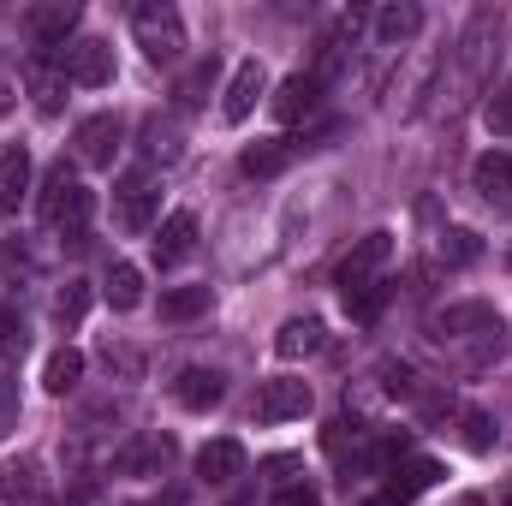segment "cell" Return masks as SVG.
Here are the masks:
<instances>
[{
    "mask_svg": "<svg viewBox=\"0 0 512 506\" xmlns=\"http://www.w3.org/2000/svg\"><path fill=\"white\" fill-rule=\"evenodd\" d=\"M459 423H465V447L471 453H489L495 447V417L489 411H459Z\"/></svg>",
    "mask_w": 512,
    "mask_h": 506,
    "instance_id": "d6a6232c",
    "label": "cell"
},
{
    "mask_svg": "<svg viewBox=\"0 0 512 506\" xmlns=\"http://www.w3.org/2000/svg\"><path fill=\"white\" fill-rule=\"evenodd\" d=\"M90 298H96L90 280H66V286L54 292V322H60V328H78V322L90 316Z\"/></svg>",
    "mask_w": 512,
    "mask_h": 506,
    "instance_id": "83f0119b",
    "label": "cell"
},
{
    "mask_svg": "<svg viewBox=\"0 0 512 506\" xmlns=\"http://www.w3.org/2000/svg\"><path fill=\"white\" fill-rule=\"evenodd\" d=\"M286 161H292V143L286 137H256L239 149V173L245 179H274V173H286Z\"/></svg>",
    "mask_w": 512,
    "mask_h": 506,
    "instance_id": "e0dca14e",
    "label": "cell"
},
{
    "mask_svg": "<svg viewBox=\"0 0 512 506\" xmlns=\"http://www.w3.org/2000/svg\"><path fill=\"white\" fill-rule=\"evenodd\" d=\"M316 102H322V72H292V78L274 90V102H268V108H274V120H286V126H292V120L316 114Z\"/></svg>",
    "mask_w": 512,
    "mask_h": 506,
    "instance_id": "7c38bea8",
    "label": "cell"
},
{
    "mask_svg": "<svg viewBox=\"0 0 512 506\" xmlns=\"http://www.w3.org/2000/svg\"><path fill=\"white\" fill-rule=\"evenodd\" d=\"M215 72H221V66H215V54H203V60L173 84V102H179V108H203V102H209V90H215Z\"/></svg>",
    "mask_w": 512,
    "mask_h": 506,
    "instance_id": "484cf974",
    "label": "cell"
},
{
    "mask_svg": "<svg viewBox=\"0 0 512 506\" xmlns=\"http://www.w3.org/2000/svg\"><path fill=\"white\" fill-rule=\"evenodd\" d=\"M30 96H36V114H60V96H66V72L54 66H30Z\"/></svg>",
    "mask_w": 512,
    "mask_h": 506,
    "instance_id": "f1b7e54d",
    "label": "cell"
},
{
    "mask_svg": "<svg viewBox=\"0 0 512 506\" xmlns=\"http://www.w3.org/2000/svg\"><path fill=\"white\" fill-rule=\"evenodd\" d=\"M310 352H322V316H286L280 334H274V358L298 364V358H310Z\"/></svg>",
    "mask_w": 512,
    "mask_h": 506,
    "instance_id": "9a60e30c",
    "label": "cell"
},
{
    "mask_svg": "<svg viewBox=\"0 0 512 506\" xmlns=\"http://www.w3.org/2000/svg\"><path fill=\"white\" fill-rule=\"evenodd\" d=\"M131 36H137V48H143L155 66H173L179 48H185V18H179L173 6H137V12H131Z\"/></svg>",
    "mask_w": 512,
    "mask_h": 506,
    "instance_id": "7a4b0ae2",
    "label": "cell"
},
{
    "mask_svg": "<svg viewBox=\"0 0 512 506\" xmlns=\"http://www.w3.org/2000/svg\"><path fill=\"white\" fill-rule=\"evenodd\" d=\"M477 256H483V239H477L471 227H447V233H441V262H447V268H471Z\"/></svg>",
    "mask_w": 512,
    "mask_h": 506,
    "instance_id": "f546056e",
    "label": "cell"
},
{
    "mask_svg": "<svg viewBox=\"0 0 512 506\" xmlns=\"http://www.w3.org/2000/svg\"><path fill=\"white\" fill-rule=\"evenodd\" d=\"M78 381H84V352H78V346H60V352L42 364V387H48L54 399H66Z\"/></svg>",
    "mask_w": 512,
    "mask_h": 506,
    "instance_id": "603a6c76",
    "label": "cell"
},
{
    "mask_svg": "<svg viewBox=\"0 0 512 506\" xmlns=\"http://www.w3.org/2000/svg\"><path fill=\"white\" fill-rule=\"evenodd\" d=\"M108 304L114 310H137L143 304V268L137 262H114L108 268Z\"/></svg>",
    "mask_w": 512,
    "mask_h": 506,
    "instance_id": "4316f807",
    "label": "cell"
},
{
    "mask_svg": "<svg viewBox=\"0 0 512 506\" xmlns=\"http://www.w3.org/2000/svg\"><path fill=\"white\" fill-rule=\"evenodd\" d=\"M483 126L495 131V137H512V84H501V90L489 96V108H483Z\"/></svg>",
    "mask_w": 512,
    "mask_h": 506,
    "instance_id": "836d02e7",
    "label": "cell"
},
{
    "mask_svg": "<svg viewBox=\"0 0 512 506\" xmlns=\"http://www.w3.org/2000/svg\"><path fill=\"white\" fill-rule=\"evenodd\" d=\"M245 471V447L239 441H209L203 453H197V477L203 483H233Z\"/></svg>",
    "mask_w": 512,
    "mask_h": 506,
    "instance_id": "ffe728a7",
    "label": "cell"
},
{
    "mask_svg": "<svg viewBox=\"0 0 512 506\" xmlns=\"http://www.w3.org/2000/svg\"><path fill=\"white\" fill-rule=\"evenodd\" d=\"M167 393H173V405H185V411H215L221 399H227V376L221 370H209V364H185L179 376L167 381Z\"/></svg>",
    "mask_w": 512,
    "mask_h": 506,
    "instance_id": "52a82bcc",
    "label": "cell"
},
{
    "mask_svg": "<svg viewBox=\"0 0 512 506\" xmlns=\"http://www.w3.org/2000/svg\"><path fill=\"white\" fill-rule=\"evenodd\" d=\"M24 191H30V149H0V215H18V203H24Z\"/></svg>",
    "mask_w": 512,
    "mask_h": 506,
    "instance_id": "d6986e66",
    "label": "cell"
},
{
    "mask_svg": "<svg viewBox=\"0 0 512 506\" xmlns=\"http://www.w3.org/2000/svg\"><path fill=\"white\" fill-rule=\"evenodd\" d=\"M382 393L387 399H411L417 393V370L411 364H382Z\"/></svg>",
    "mask_w": 512,
    "mask_h": 506,
    "instance_id": "e575fe53",
    "label": "cell"
},
{
    "mask_svg": "<svg viewBox=\"0 0 512 506\" xmlns=\"http://www.w3.org/2000/svg\"><path fill=\"white\" fill-rule=\"evenodd\" d=\"M143 155H149V161H161V167H173V161L185 155L179 126H173V120H161V114H149V120H143Z\"/></svg>",
    "mask_w": 512,
    "mask_h": 506,
    "instance_id": "7402d4cb",
    "label": "cell"
},
{
    "mask_svg": "<svg viewBox=\"0 0 512 506\" xmlns=\"http://www.w3.org/2000/svg\"><path fill=\"white\" fill-rule=\"evenodd\" d=\"M429 328H435L441 340H465L471 328H477V334H501V316H495L489 304H447Z\"/></svg>",
    "mask_w": 512,
    "mask_h": 506,
    "instance_id": "4fadbf2b",
    "label": "cell"
},
{
    "mask_svg": "<svg viewBox=\"0 0 512 506\" xmlns=\"http://www.w3.org/2000/svg\"><path fill=\"white\" fill-rule=\"evenodd\" d=\"M120 137H126V126H120V114H90V120H78V161L84 167H114V155H120Z\"/></svg>",
    "mask_w": 512,
    "mask_h": 506,
    "instance_id": "9c48e42d",
    "label": "cell"
},
{
    "mask_svg": "<svg viewBox=\"0 0 512 506\" xmlns=\"http://www.w3.org/2000/svg\"><path fill=\"white\" fill-rule=\"evenodd\" d=\"M387 298H393V286H387V280H376V286H364V292H346V316H352V322H376Z\"/></svg>",
    "mask_w": 512,
    "mask_h": 506,
    "instance_id": "4dcf8cb0",
    "label": "cell"
},
{
    "mask_svg": "<svg viewBox=\"0 0 512 506\" xmlns=\"http://www.w3.org/2000/svg\"><path fill=\"white\" fill-rule=\"evenodd\" d=\"M155 209H161V191H155V179L143 167H131V173L114 179V221H120V233H149Z\"/></svg>",
    "mask_w": 512,
    "mask_h": 506,
    "instance_id": "3957f363",
    "label": "cell"
},
{
    "mask_svg": "<svg viewBox=\"0 0 512 506\" xmlns=\"http://www.w3.org/2000/svg\"><path fill=\"white\" fill-rule=\"evenodd\" d=\"M24 346H30V334H24L18 304H0V358H24Z\"/></svg>",
    "mask_w": 512,
    "mask_h": 506,
    "instance_id": "1f68e13d",
    "label": "cell"
},
{
    "mask_svg": "<svg viewBox=\"0 0 512 506\" xmlns=\"http://www.w3.org/2000/svg\"><path fill=\"white\" fill-rule=\"evenodd\" d=\"M173 465V435H137L114 453V471L120 477H161Z\"/></svg>",
    "mask_w": 512,
    "mask_h": 506,
    "instance_id": "8fae6325",
    "label": "cell"
},
{
    "mask_svg": "<svg viewBox=\"0 0 512 506\" xmlns=\"http://www.w3.org/2000/svg\"><path fill=\"white\" fill-rule=\"evenodd\" d=\"M72 30H78V6H66V0L30 12V36H36V42H66Z\"/></svg>",
    "mask_w": 512,
    "mask_h": 506,
    "instance_id": "d4e9b609",
    "label": "cell"
},
{
    "mask_svg": "<svg viewBox=\"0 0 512 506\" xmlns=\"http://www.w3.org/2000/svg\"><path fill=\"white\" fill-rule=\"evenodd\" d=\"M417 30H423V12H417V6H382V12H376V42H382V48L411 42Z\"/></svg>",
    "mask_w": 512,
    "mask_h": 506,
    "instance_id": "cb8c5ba5",
    "label": "cell"
},
{
    "mask_svg": "<svg viewBox=\"0 0 512 506\" xmlns=\"http://www.w3.org/2000/svg\"><path fill=\"white\" fill-rule=\"evenodd\" d=\"M6 417H12V381L0 376V423H6Z\"/></svg>",
    "mask_w": 512,
    "mask_h": 506,
    "instance_id": "74e56055",
    "label": "cell"
},
{
    "mask_svg": "<svg viewBox=\"0 0 512 506\" xmlns=\"http://www.w3.org/2000/svg\"><path fill=\"white\" fill-rule=\"evenodd\" d=\"M191 251H197V215L191 209H173L161 221V233H155V262L167 268V262H185Z\"/></svg>",
    "mask_w": 512,
    "mask_h": 506,
    "instance_id": "2e32d148",
    "label": "cell"
},
{
    "mask_svg": "<svg viewBox=\"0 0 512 506\" xmlns=\"http://www.w3.org/2000/svg\"><path fill=\"white\" fill-rule=\"evenodd\" d=\"M262 90H268L262 66H256V60H239L233 78H227V96H221V120H227V126H245L256 114V102H262Z\"/></svg>",
    "mask_w": 512,
    "mask_h": 506,
    "instance_id": "30bf717a",
    "label": "cell"
},
{
    "mask_svg": "<svg viewBox=\"0 0 512 506\" xmlns=\"http://www.w3.org/2000/svg\"><path fill=\"white\" fill-rule=\"evenodd\" d=\"M471 185H477L489 203L512 209V149H489V155H477V167H471Z\"/></svg>",
    "mask_w": 512,
    "mask_h": 506,
    "instance_id": "5bb4252c",
    "label": "cell"
},
{
    "mask_svg": "<svg viewBox=\"0 0 512 506\" xmlns=\"http://www.w3.org/2000/svg\"><path fill=\"white\" fill-rule=\"evenodd\" d=\"M346 441H352V447H358V441H364V423H358V417H334V423H328V447H334V453H340V447H346Z\"/></svg>",
    "mask_w": 512,
    "mask_h": 506,
    "instance_id": "d590c367",
    "label": "cell"
},
{
    "mask_svg": "<svg viewBox=\"0 0 512 506\" xmlns=\"http://www.w3.org/2000/svg\"><path fill=\"white\" fill-rule=\"evenodd\" d=\"M304 411H310V381L274 376V381L256 387V405H251L256 423H292V417H304Z\"/></svg>",
    "mask_w": 512,
    "mask_h": 506,
    "instance_id": "5b68a950",
    "label": "cell"
},
{
    "mask_svg": "<svg viewBox=\"0 0 512 506\" xmlns=\"http://www.w3.org/2000/svg\"><path fill=\"white\" fill-rule=\"evenodd\" d=\"M387 256H393V233H364L352 251L340 256V268H334V286H340V298H346V292H364V286H376V274L387 268Z\"/></svg>",
    "mask_w": 512,
    "mask_h": 506,
    "instance_id": "277c9868",
    "label": "cell"
},
{
    "mask_svg": "<svg viewBox=\"0 0 512 506\" xmlns=\"http://www.w3.org/2000/svg\"><path fill=\"white\" fill-rule=\"evenodd\" d=\"M268 506H322V495H316L310 483H286V489H280Z\"/></svg>",
    "mask_w": 512,
    "mask_h": 506,
    "instance_id": "8d00e7d4",
    "label": "cell"
},
{
    "mask_svg": "<svg viewBox=\"0 0 512 506\" xmlns=\"http://www.w3.org/2000/svg\"><path fill=\"white\" fill-rule=\"evenodd\" d=\"M60 72H66V84L102 90V84H114V48L96 42V36H84V42H72V48L60 54Z\"/></svg>",
    "mask_w": 512,
    "mask_h": 506,
    "instance_id": "8992f818",
    "label": "cell"
},
{
    "mask_svg": "<svg viewBox=\"0 0 512 506\" xmlns=\"http://www.w3.org/2000/svg\"><path fill=\"white\" fill-rule=\"evenodd\" d=\"M0 501L6 506H48V477H42V459L18 453L0 465Z\"/></svg>",
    "mask_w": 512,
    "mask_h": 506,
    "instance_id": "ba28073f",
    "label": "cell"
},
{
    "mask_svg": "<svg viewBox=\"0 0 512 506\" xmlns=\"http://www.w3.org/2000/svg\"><path fill=\"white\" fill-rule=\"evenodd\" d=\"M435 483H441V465H435V459H405V465L393 471V483H387L382 495L393 506H411L423 489H435Z\"/></svg>",
    "mask_w": 512,
    "mask_h": 506,
    "instance_id": "ac0fdd59",
    "label": "cell"
},
{
    "mask_svg": "<svg viewBox=\"0 0 512 506\" xmlns=\"http://www.w3.org/2000/svg\"><path fill=\"white\" fill-rule=\"evenodd\" d=\"M90 209H96V191H84L66 167H54L48 185H42V221L60 227L72 245H90V233H84L90 227Z\"/></svg>",
    "mask_w": 512,
    "mask_h": 506,
    "instance_id": "6da1fadb",
    "label": "cell"
},
{
    "mask_svg": "<svg viewBox=\"0 0 512 506\" xmlns=\"http://www.w3.org/2000/svg\"><path fill=\"white\" fill-rule=\"evenodd\" d=\"M507 262H512V245H507Z\"/></svg>",
    "mask_w": 512,
    "mask_h": 506,
    "instance_id": "f35d334b",
    "label": "cell"
},
{
    "mask_svg": "<svg viewBox=\"0 0 512 506\" xmlns=\"http://www.w3.org/2000/svg\"><path fill=\"white\" fill-rule=\"evenodd\" d=\"M209 304H215L209 286H167L161 292V322H197Z\"/></svg>",
    "mask_w": 512,
    "mask_h": 506,
    "instance_id": "44dd1931",
    "label": "cell"
}]
</instances>
